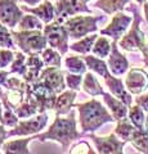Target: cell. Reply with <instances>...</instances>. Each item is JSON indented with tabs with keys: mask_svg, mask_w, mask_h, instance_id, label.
I'll use <instances>...</instances> for the list:
<instances>
[{
	"mask_svg": "<svg viewBox=\"0 0 148 154\" xmlns=\"http://www.w3.org/2000/svg\"><path fill=\"white\" fill-rule=\"evenodd\" d=\"M83 136V134L77 130V118H76L75 110L66 116H55L54 121L48 127L45 131L36 135V140L40 143L54 141L61 145L62 152L66 153L70 149V145L75 140Z\"/></svg>",
	"mask_w": 148,
	"mask_h": 154,
	"instance_id": "1",
	"label": "cell"
},
{
	"mask_svg": "<svg viewBox=\"0 0 148 154\" xmlns=\"http://www.w3.org/2000/svg\"><path fill=\"white\" fill-rule=\"evenodd\" d=\"M75 108L79 113V125L83 134H94L103 125L115 121L111 112L95 98L75 104Z\"/></svg>",
	"mask_w": 148,
	"mask_h": 154,
	"instance_id": "2",
	"label": "cell"
},
{
	"mask_svg": "<svg viewBox=\"0 0 148 154\" xmlns=\"http://www.w3.org/2000/svg\"><path fill=\"white\" fill-rule=\"evenodd\" d=\"M12 36L16 45L20 48L22 53L27 55L41 54L48 48V40L43 31H13Z\"/></svg>",
	"mask_w": 148,
	"mask_h": 154,
	"instance_id": "3",
	"label": "cell"
},
{
	"mask_svg": "<svg viewBox=\"0 0 148 154\" xmlns=\"http://www.w3.org/2000/svg\"><path fill=\"white\" fill-rule=\"evenodd\" d=\"M104 17L101 16H75L65 21V26L68 31L70 38L80 40L88 35L98 31V22H102Z\"/></svg>",
	"mask_w": 148,
	"mask_h": 154,
	"instance_id": "4",
	"label": "cell"
},
{
	"mask_svg": "<svg viewBox=\"0 0 148 154\" xmlns=\"http://www.w3.org/2000/svg\"><path fill=\"white\" fill-rule=\"evenodd\" d=\"M134 17H133V23L129 31L124 35V37L118 41V46H121V49L126 51H143L147 45L146 42V35L144 32L140 30V14L137 9L131 8Z\"/></svg>",
	"mask_w": 148,
	"mask_h": 154,
	"instance_id": "5",
	"label": "cell"
},
{
	"mask_svg": "<svg viewBox=\"0 0 148 154\" xmlns=\"http://www.w3.org/2000/svg\"><path fill=\"white\" fill-rule=\"evenodd\" d=\"M44 35L48 40V45L53 49L58 50L62 55H66L70 49V35L68 31L65 26V21L62 19H55L49 25H45L44 30Z\"/></svg>",
	"mask_w": 148,
	"mask_h": 154,
	"instance_id": "6",
	"label": "cell"
},
{
	"mask_svg": "<svg viewBox=\"0 0 148 154\" xmlns=\"http://www.w3.org/2000/svg\"><path fill=\"white\" fill-rule=\"evenodd\" d=\"M49 116L48 113H39L31 118L20 119V122L16 127L11 128L8 131V137H26V136H36L41 134L48 125Z\"/></svg>",
	"mask_w": 148,
	"mask_h": 154,
	"instance_id": "7",
	"label": "cell"
},
{
	"mask_svg": "<svg viewBox=\"0 0 148 154\" xmlns=\"http://www.w3.org/2000/svg\"><path fill=\"white\" fill-rule=\"evenodd\" d=\"M26 96H30L36 102L37 107H39V113H45L46 110L54 109L58 94L44 82L37 80L36 82L28 85Z\"/></svg>",
	"mask_w": 148,
	"mask_h": 154,
	"instance_id": "8",
	"label": "cell"
},
{
	"mask_svg": "<svg viewBox=\"0 0 148 154\" xmlns=\"http://www.w3.org/2000/svg\"><path fill=\"white\" fill-rule=\"evenodd\" d=\"M131 23H133L131 16H128L124 12H117L115 13L111 22L101 30V35L111 37L113 41H120L124 37V35L129 31Z\"/></svg>",
	"mask_w": 148,
	"mask_h": 154,
	"instance_id": "9",
	"label": "cell"
},
{
	"mask_svg": "<svg viewBox=\"0 0 148 154\" xmlns=\"http://www.w3.org/2000/svg\"><path fill=\"white\" fill-rule=\"evenodd\" d=\"M89 139L93 141L98 154H124V148L128 143L118 139L115 132L107 136H97L94 134H89Z\"/></svg>",
	"mask_w": 148,
	"mask_h": 154,
	"instance_id": "10",
	"label": "cell"
},
{
	"mask_svg": "<svg viewBox=\"0 0 148 154\" xmlns=\"http://www.w3.org/2000/svg\"><path fill=\"white\" fill-rule=\"evenodd\" d=\"M55 19H62L66 21L71 17L79 16V14L87 13L92 14V9L88 7V3L83 2V0H58L55 2Z\"/></svg>",
	"mask_w": 148,
	"mask_h": 154,
	"instance_id": "11",
	"label": "cell"
},
{
	"mask_svg": "<svg viewBox=\"0 0 148 154\" xmlns=\"http://www.w3.org/2000/svg\"><path fill=\"white\" fill-rule=\"evenodd\" d=\"M20 0H0V23L13 30L25 16L21 5H18Z\"/></svg>",
	"mask_w": 148,
	"mask_h": 154,
	"instance_id": "12",
	"label": "cell"
},
{
	"mask_svg": "<svg viewBox=\"0 0 148 154\" xmlns=\"http://www.w3.org/2000/svg\"><path fill=\"white\" fill-rule=\"evenodd\" d=\"M124 84L131 95H140L148 89V73L143 68L133 67L128 71Z\"/></svg>",
	"mask_w": 148,
	"mask_h": 154,
	"instance_id": "13",
	"label": "cell"
},
{
	"mask_svg": "<svg viewBox=\"0 0 148 154\" xmlns=\"http://www.w3.org/2000/svg\"><path fill=\"white\" fill-rule=\"evenodd\" d=\"M39 81L44 82L46 86H49L58 95L63 93L65 90H67L65 72L61 68H57V67H45L39 77Z\"/></svg>",
	"mask_w": 148,
	"mask_h": 154,
	"instance_id": "14",
	"label": "cell"
},
{
	"mask_svg": "<svg viewBox=\"0 0 148 154\" xmlns=\"http://www.w3.org/2000/svg\"><path fill=\"white\" fill-rule=\"evenodd\" d=\"M107 64H108L109 72H111L113 76H117V77L128 73L129 68H130L128 58L118 50L117 41H112V50L108 57Z\"/></svg>",
	"mask_w": 148,
	"mask_h": 154,
	"instance_id": "15",
	"label": "cell"
},
{
	"mask_svg": "<svg viewBox=\"0 0 148 154\" xmlns=\"http://www.w3.org/2000/svg\"><path fill=\"white\" fill-rule=\"evenodd\" d=\"M22 11L30 14H34L44 25H49L53 21H55L57 13H55V5L50 0H44L41 4L36 7H27V5H21Z\"/></svg>",
	"mask_w": 148,
	"mask_h": 154,
	"instance_id": "16",
	"label": "cell"
},
{
	"mask_svg": "<svg viewBox=\"0 0 148 154\" xmlns=\"http://www.w3.org/2000/svg\"><path fill=\"white\" fill-rule=\"evenodd\" d=\"M104 84L109 89V93H111L113 96H116L117 99H120L121 102L128 105V107H131V103H133V98H131V94L128 91L125 84L124 81L117 76H113L112 73L107 76L104 79Z\"/></svg>",
	"mask_w": 148,
	"mask_h": 154,
	"instance_id": "17",
	"label": "cell"
},
{
	"mask_svg": "<svg viewBox=\"0 0 148 154\" xmlns=\"http://www.w3.org/2000/svg\"><path fill=\"white\" fill-rule=\"evenodd\" d=\"M77 95V91L74 90H65L57 96L55 105H54V112L55 116H67L72 108L75 107V99Z\"/></svg>",
	"mask_w": 148,
	"mask_h": 154,
	"instance_id": "18",
	"label": "cell"
},
{
	"mask_svg": "<svg viewBox=\"0 0 148 154\" xmlns=\"http://www.w3.org/2000/svg\"><path fill=\"white\" fill-rule=\"evenodd\" d=\"M103 100L106 103L107 108L109 109L112 117L115 118V121H121L124 118H128V113H129V107L125 105L120 99H117L116 96H113L111 93H104L103 95Z\"/></svg>",
	"mask_w": 148,
	"mask_h": 154,
	"instance_id": "19",
	"label": "cell"
},
{
	"mask_svg": "<svg viewBox=\"0 0 148 154\" xmlns=\"http://www.w3.org/2000/svg\"><path fill=\"white\" fill-rule=\"evenodd\" d=\"M35 139L36 136H26V137L8 140L2 146L3 154H32L30 149H28V145Z\"/></svg>",
	"mask_w": 148,
	"mask_h": 154,
	"instance_id": "20",
	"label": "cell"
},
{
	"mask_svg": "<svg viewBox=\"0 0 148 154\" xmlns=\"http://www.w3.org/2000/svg\"><path fill=\"white\" fill-rule=\"evenodd\" d=\"M45 68V64L43 62L39 54H32L27 57V73L23 76V80L27 84H34L39 80L43 69Z\"/></svg>",
	"mask_w": 148,
	"mask_h": 154,
	"instance_id": "21",
	"label": "cell"
},
{
	"mask_svg": "<svg viewBox=\"0 0 148 154\" xmlns=\"http://www.w3.org/2000/svg\"><path fill=\"white\" fill-rule=\"evenodd\" d=\"M84 60L85 63H87V67L90 72H93V73L103 77V79H106L107 76L111 75V72H109V68H108V64L107 62L102 59V58H98L95 55H84Z\"/></svg>",
	"mask_w": 148,
	"mask_h": 154,
	"instance_id": "22",
	"label": "cell"
},
{
	"mask_svg": "<svg viewBox=\"0 0 148 154\" xmlns=\"http://www.w3.org/2000/svg\"><path fill=\"white\" fill-rule=\"evenodd\" d=\"M83 89L88 95L93 96V98L104 94V90L102 88L101 82L98 81V77L95 76V73H93V72H90V71L84 75Z\"/></svg>",
	"mask_w": 148,
	"mask_h": 154,
	"instance_id": "23",
	"label": "cell"
},
{
	"mask_svg": "<svg viewBox=\"0 0 148 154\" xmlns=\"http://www.w3.org/2000/svg\"><path fill=\"white\" fill-rule=\"evenodd\" d=\"M98 36L99 35H97V33H92V35H88L83 38H80V40L75 41L74 44L70 45V50L79 53L81 55H88L93 50V46L95 44V41H97Z\"/></svg>",
	"mask_w": 148,
	"mask_h": 154,
	"instance_id": "24",
	"label": "cell"
},
{
	"mask_svg": "<svg viewBox=\"0 0 148 154\" xmlns=\"http://www.w3.org/2000/svg\"><path fill=\"white\" fill-rule=\"evenodd\" d=\"M129 3V0H97L94 7L103 11L106 14H115L117 12H122V9Z\"/></svg>",
	"mask_w": 148,
	"mask_h": 154,
	"instance_id": "25",
	"label": "cell"
},
{
	"mask_svg": "<svg viewBox=\"0 0 148 154\" xmlns=\"http://www.w3.org/2000/svg\"><path fill=\"white\" fill-rule=\"evenodd\" d=\"M65 67L67 72L77 75H85L88 72V67L84 58L79 55H67L65 58Z\"/></svg>",
	"mask_w": 148,
	"mask_h": 154,
	"instance_id": "26",
	"label": "cell"
},
{
	"mask_svg": "<svg viewBox=\"0 0 148 154\" xmlns=\"http://www.w3.org/2000/svg\"><path fill=\"white\" fill-rule=\"evenodd\" d=\"M129 141L138 152L142 154H148V131L146 128H135Z\"/></svg>",
	"mask_w": 148,
	"mask_h": 154,
	"instance_id": "27",
	"label": "cell"
},
{
	"mask_svg": "<svg viewBox=\"0 0 148 154\" xmlns=\"http://www.w3.org/2000/svg\"><path fill=\"white\" fill-rule=\"evenodd\" d=\"M14 112L18 116V118H31L34 116L39 114V107L36 102L30 96H26V100L21 105L14 109Z\"/></svg>",
	"mask_w": 148,
	"mask_h": 154,
	"instance_id": "28",
	"label": "cell"
},
{
	"mask_svg": "<svg viewBox=\"0 0 148 154\" xmlns=\"http://www.w3.org/2000/svg\"><path fill=\"white\" fill-rule=\"evenodd\" d=\"M44 27H45L44 23H43L36 16L30 14V13L25 14V16L22 17V19L20 21V23H18L20 31H34V30L43 31Z\"/></svg>",
	"mask_w": 148,
	"mask_h": 154,
	"instance_id": "29",
	"label": "cell"
},
{
	"mask_svg": "<svg viewBox=\"0 0 148 154\" xmlns=\"http://www.w3.org/2000/svg\"><path fill=\"white\" fill-rule=\"evenodd\" d=\"M111 50H112V42L108 40L106 36H98L97 41H95V44L93 46V55L98 57V58H108L109 54H111Z\"/></svg>",
	"mask_w": 148,
	"mask_h": 154,
	"instance_id": "30",
	"label": "cell"
},
{
	"mask_svg": "<svg viewBox=\"0 0 148 154\" xmlns=\"http://www.w3.org/2000/svg\"><path fill=\"white\" fill-rule=\"evenodd\" d=\"M135 126L130 122L129 118H124L121 121H117L116 128H115V134L118 139H121L124 141H129L131 137V135L135 131Z\"/></svg>",
	"mask_w": 148,
	"mask_h": 154,
	"instance_id": "31",
	"label": "cell"
},
{
	"mask_svg": "<svg viewBox=\"0 0 148 154\" xmlns=\"http://www.w3.org/2000/svg\"><path fill=\"white\" fill-rule=\"evenodd\" d=\"M11 75H18L20 77H23L27 73V57L25 53H16L14 59L11 64Z\"/></svg>",
	"mask_w": 148,
	"mask_h": 154,
	"instance_id": "32",
	"label": "cell"
},
{
	"mask_svg": "<svg viewBox=\"0 0 148 154\" xmlns=\"http://www.w3.org/2000/svg\"><path fill=\"white\" fill-rule=\"evenodd\" d=\"M41 59L44 62L45 67H57V68H61L62 64V54L58 51L53 49V48L48 46L46 49L41 53Z\"/></svg>",
	"mask_w": 148,
	"mask_h": 154,
	"instance_id": "33",
	"label": "cell"
},
{
	"mask_svg": "<svg viewBox=\"0 0 148 154\" xmlns=\"http://www.w3.org/2000/svg\"><path fill=\"white\" fill-rule=\"evenodd\" d=\"M128 118L130 119V122L134 125L137 128H144V122H146V116L144 110H143L139 105H131L129 107V113Z\"/></svg>",
	"mask_w": 148,
	"mask_h": 154,
	"instance_id": "34",
	"label": "cell"
},
{
	"mask_svg": "<svg viewBox=\"0 0 148 154\" xmlns=\"http://www.w3.org/2000/svg\"><path fill=\"white\" fill-rule=\"evenodd\" d=\"M0 49H16V42L12 36V30L0 23Z\"/></svg>",
	"mask_w": 148,
	"mask_h": 154,
	"instance_id": "35",
	"label": "cell"
},
{
	"mask_svg": "<svg viewBox=\"0 0 148 154\" xmlns=\"http://www.w3.org/2000/svg\"><path fill=\"white\" fill-rule=\"evenodd\" d=\"M65 76H66V85H67V88L70 90L79 91L81 88H83V82H84V76L83 75L67 72V73H65Z\"/></svg>",
	"mask_w": 148,
	"mask_h": 154,
	"instance_id": "36",
	"label": "cell"
},
{
	"mask_svg": "<svg viewBox=\"0 0 148 154\" xmlns=\"http://www.w3.org/2000/svg\"><path fill=\"white\" fill-rule=\"evenodd\" d=\"M18 122H20V118L16 114V112L12 108H4L3 110V118H2V125H4L5 127L13 128L16 127Z\"/></svg>",
	"mask_w": 148,
	"mask_h": 154,
	"instance_id": "37",
	"label": "cell"
},
{
	"mask_svg": "<svg viewBox=\"0 0 148 154\" xmlns=\"http://www.w3.org/2000/svg\"><path fill=\"white\" fill-rule=\"evenodd\" d=\"M68 154H98L87 140H81L70 148Z\"/></svg>",
	"mask_w": 148,
	"mask_h": 154,
	"instance_id": "38",
	"label": "cell"
},
{
	"mask_svg": "<svg viewBox=\"0 0 148 154\" xmlns=\"http://www.w3.org/2000/svg\"><path fill=\"white\" fill-rule=\"evenodd\" d=\"M14 59V53L11 49H0V69L11 67Z\"/></svg>",
	"mask_w": 148,
	"mask_h": 154,
	"instance_id": "39",
	"label": "cell"
},
{
	"mask_svg": "<svg viewBox=\"0 0 148 154\" xmlns=\"http://www.w3.org/2000/svg\"><path fill=\"white\" fill-rule=\"evenodd\" d=\"M135 104L139 105V107L148 113V93L146 94H140L135 98Z\"/></svg>",
	"mask_w": 148,
	"mask_h": 154,
	"instance_id": "40",
	"label": "cell"
},
{
	"mask_svg": "<svg viewBox=\"0 0 148 154\" xmlns=\"http://www.w3.org/2000/svg\"><path fill=\"white\" fill-rule=\"evenodd\" d=\"M7 139H8V131H7L5 126L0 123V148L4 145V143H5Z\"/></svg>",
	"mask_w": 148,
	"mask_h": 154,
	"instance_id": "41",
	"label": "cell"
},
{
	"mask_svg": "<svg viewBox=\"0 0 148 154\" xmlns=\"http://www.w3.org/2000/svg\"><path fill=\"white\" fill-rule=\"evenodd\" d=\"M9 75H11V72L4 71V69H0V86H4V85H5Z\"/></svg>",
	"mask_w": 148,
	"mask_h": 154,
	"instance_id": "42",
	"label": "cell"
},
{
	"mask_svg": "<svg viewBox=\"0 0 148 154\" xmlns=\"http://www.w3.org/2000/svg\"><path fill=\"white\" fill-rule=\"evenodd\" d=\"M20 2L26 4L27 7H36V5H39V4H41L44 0H20Z\"/></svg>",
	"mask_w": 148,
	"mask_h": 154,
	"instance_id": "43",
	"label": "cell"
},
{
	"mask_svg": "<svg viewBox=\"0 0 148 154\" xmlns=\"http://www.w3.org/2000/svg\"><path fill=\"white\" fill-rule=\"evenodd\" d=\"M142 54H143V60H144V66L148 67V42H147V45L144 48V50L142 51Z\"/></svg>",
	"mask_w": 148,
	"mask_h": 154,
	"instance_id": "44",
	"label": "cell"
},
{
	"mask_svg": "<svg viewBox=\"0 0 148 154\" xmlns=\"http://www.w3.org/2000/svg\"><path fill=\"white\" fill-rule=\"evenodd\" d=\"M143 9H144V17H146V21L148 22V2H146L143 4Z\"/></svg>",
	"mask_w": 148,
	"mask_h": 154,
	"instance_id": "45",
	"label": "cell"
},
{
	"mask_svg": "<svg viewBox=\"0 0 148 154\" xmlns=\"http://www.w3.org/2000/svg\"><path fill=\"white\" fill-rule=\"evenodd\" d=\"M3 110H4V107H3L2 102H0V123H2V118H3Z\"/></svg>",
	"mask_w": 148,
	"mask_h": 154,
	"instance_id": "46",
	"label": "cell"
},
{
	"mask_svg": "<svg viewBox=\"0 0 148 154\" xmlns=\"http://www.w3.org/2000/svg\"><path fill=\"white\" fill-rule=\"evenodd\" d=\"M144 128L148 131V114L146 116V122H144Z\"/></svg>",
	"mask_w": 148,
	"mask_h": 154,
	"instance_id": "47",
	"label": "cell"
},
{
	"mask_svg": "<svg viewBox=\"0 0 148 154\" xmlns=\"http://www.w3.org/2000/svg\"><path fill=\"white\" fill-rule=\"evenodd\" d=\"M134 2H135V3H138L139 5H143V4L146 3V0H134Z\"/></svg>",
	"mask_w": 148,
	"mask_h": 154,
	"instance_id": "48",
	"label": "cell"
},
{
	"mask_svg": "<svg viewBox=\"0 0 148 154\" xmlns=\"http://www.w3.org/2000/svg\"><path fill=\"white\" fill-rule=\"evenodd\" d=\"M83 2H85V3H88V2H90V0H83Z\"/></svg>",
	"mask_w": 148,
	"mask_h": 154,
	"instance_id": "49",
	"label": "cell"
},
{
	"mask_svg": "<svg viewBox=\"0 0 148 154\" xmlns=\"http://www.w3.org/2000/svg\"><path fill=\"white\" fill-rule=\"evenodd\" d=\"M50 2H58V0H50Z\"/></svg>",
	"mask_w": 148,
	"mask_h": 154,
	"instance_id": "50",
	"label": "cell"
},
{
	"mask_svg": "<svg viewBox=\"0 0 148 154\" xmlns=\"http://www.w3.org/2000/svg\"><path fill=\"white\" fill-rule=\"evenodd\" d=\"M0 154H3V153H2V152H0Z\"/></svg>",
	"mask_w": 148,
	"mask_h": 154,
	"instance_id": "51",
	"label": "cell"
}]
</instances>
